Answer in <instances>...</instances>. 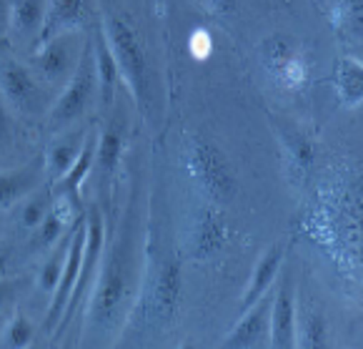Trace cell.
<instances>
[{
    "label": "cell",
    "instance_id": "cell-31",
    "mask_svg": "<svg viewBox=\"0 0 363 349\" xmlns=\"http://www.w3.org/2000/svg\"><path fill=\"white\" fill-rule=\"evenodd\" d=\"M18 296V284L13 279H3L0 276V317H6V312L13 306Z\"/></svg>",
    "mask_w": 363,
    "mask_h": 349
},
{
    "label": "cell",
    "instance_id": "cell-13",
    "mask_svg": "<svg viewBox=\"0 0 363 349\" xmlns=\"http://www.w3.org/2000/svg\"><path fill=\"white\" fill-rule=\"evenodd\" d=\"M45 161L43 156L30 159L18 168L0 171V211H11L21 204L26 196H30L35 188L43 186Z\"/></svg>",
    "mask_w": 363,
    "mask_h": 349
},
{
    "label": "cell",
    "instance_id": "cell-25",
    "mask_svg": "<svg viewBox=\"0 0 363 349\" xmlns=\"http://www.w3.org/2000/svg\"><path fill=\"white\" fill-rule=\"evenodd\" d=\"M73 234V231H70ZM70 234L65 237V242H58L53 249H48L45 254L43 264L38 269V291H43V294H53L55 286H58V279H60V272H63V262H65V252H68V242H70Z\"/></svg>",
    "mask_w": 363,
    "mask_h": 349
},
{
    "label": "cell",
    "instance_id": "cell-35",
    "mask_svg": "<svg viewBox=\"0 0 363 349\" xmlns=\"http://www.w3.org/2000/svg\"><path fill=\"white\" fill-rule=\"evenodd\" d=\"M3 324H6V322H3V317H0V332H3Z\"/></svg>",
    "mask_w": 363,
    "mask_h": 349
},
{
    "label": "cell",
    "instance_id": "cell-27",
    "mask_svg": "<svg viewBox=\"0 0 363 349\" xmlns=\"http://www.w3.org/2000/svg\"><path fill=\"white\" fill-rule=\"evenodd\" d=\"M33 337H35V327L23 312H16V317L8 319L3 324V332H0V344L8 349H23L30 347Z\"/></svg>",
    "mask_w": 363,
    "mask_h": 349
},
{
    "label": "cell",
    "instance_id": "cell-33",
    "mask_svg": "<svg viewBox=\"0 0 363 349\" xmlns=\"http://www.w3.org/2000/svg\"><path fill=\"white\" fill-rule=\"evenodd\" d=\"M8 6L11 0H0V38L8 36Z\"/></svg>",
    "mask_w": 363,
    "mask_h": 349
},
{
    "label": "cell",
    "instance_id": "cell-2",
    "mask_svg": "<svg viewBox=\"0 0 363 349\" xmlns=\"http://www.w3.org/2000/svg\"><path fill=\"white\" fill-rule=\"evenodd\" d=\"M183 166L206 204L228 206L238 196V176L233 163L213 141L193 139L183 154Z\"/></svg>",
    "mask_w": 363,
    "mask_h": 349
},
{
    "label": "cell",
    "instance_id": "cell-1",
    "mask_svg": "<svg viewBox=\"0 0 363 349\" xmlns=\"http://www.w3.org/2000/svg\"><path fill=\"white\" fill-rule=\"evenodd\" d=\"M135 286V259L130 242H121L101 262V272L88 294V332L103 339L125 319Z\"/></svg>",
    "mask_w": 363,
    "mask_h": 349
},
{
    "label": "cell",
    "instance_id": "cell-24",
    "mask_svg": "<svg viewBox=\"0 0 363 349\" xmlns=\"http://www.w3.org/2000/svg\"><path fill=\"white\" fill-rule=\"evenodd\" d=\"M281 144H284L286 159L294 168H298L301 173L311 171L315 163V146L308 136H303L301 131L286 129L284 136H281Z\"/></svg>",
    "mask_w": 363,
    "mask_h": 349
},
{
    "label": "cell",
    "instance_id": "cell-15",
    "mask_svg": "<svg viewBox=\"0 0 363 349\" xmlns=\"http://www.w3.org/2000/svg\"><path fill=\"white\" fill-rule=\"evenodd\" d=\"M284 254H286L284 244L276 242L258 257L256 267H253V272H251V279H248L246 291H243V296H240V309L251 306L253 301H258L263 294L271 291V286L276 284V279H278V272H281V267H284Z\"/></svg>",
    "mask_w": 363,
    "mask_h": 349
},
{
    "label": "cell",
    "instance_id": "cell-14",
    "mask_svg": "<svg viewBox=\"0 0 363 349\" xmlns=\"http://www.w3.org/2000/svg\"><path fill=\"white\" fill-rule=\"evenodd\" d=\"M91 18V0H48L45 21L35 45L68 31H80Z\"/></svg>",
    "mask_w": 363,
    "mask_h": 349
},
{
    "label": "cell",
    "instance_id": "cell-12",
    "mask_svg": "<svg viewBox=\"0 0 363 349\" xmlns=\"http://www.w3.org/2000/svg\"><path fill=\"white\" fill-rule=\"evenodd\" d=\"M268 347L291 349L296 347V296L294 281L286 274L271 294V332Z\"/></svg>",
    "mask_w": 363,
    "mask_h": 349
},
{
    "label": "cell",
    "instance_id": "cell-28",
    "mask_svg": "<svg viewBox=\"0 0 363 349\" xmlns=\"http://www.w3.org/2000/svg\"><path fill=\"white\" fill-rule=\"evenodd\" d=\"M188 53L196 60H206L213 53V36H211L206 28H196V31L188 36Z\"/></svg>",
    "mask_w": 363,
    "mask_h": 349
},
{
    "label": "cell",
    "instance_id": "cell-4",
    "mask_svg": "<svg viewBox=\"0 0 363 349\" xmlns=\"http://www.w3.org/2000/svg\"><path fill=\"white\" fill-rule=\"evenodd\" d=\"M86 48L88 41L80 36V31L60 33V36H53L43 43H38L28 65L38 75V81L53 93L60 91L73 78Z\"/></svg>",
    "mask_w": 363,
    "mask_h": 349
},
{
    "label": "cell",
    "instance_id": "cell-5",
    "mask_svg": "<svg viewBox=\"0 0 363 349\" xmlns=\"http://www.w3.org/2000/svg\"><path fill=\"white\" fill-rule=\"evenodd\" d=\"M96 98H98V78H96V65H93V48H91V41H88V48L83 53V58H80L73 78L60 88L58 96L50 103L48 113H45L48 126L53 131L68 129L70 124L80 121L96 106Z\"/></svg>",
    "mask_w": 363,
    "mask_h": 349
},
{
    "label": "cell",
    "instance_id": "cell-21",
    "mask_svg": "<svg viewBox=\"0 0 363 349\" xmlns=\"http://www.w3.org/2000/svg\"><path fill=\"white\" fill-rule=\"evenodd\" d=\"M333 88L343 108L356 111L363 101V68L361 60L343 55L333 65Z\"/></svg>",
    "mask_w": 363,
    "mask_h": 349
},
{
    "label": "cell",
    "instance_id": "cell-16",
    "mask_svg": "<svg viewBox=\"0 0 363 349\" xmlns=\"http://www.w3.org/2000/svg\"><path fill=\"white\" fill-rule=\"evenodd\" d=\"M86 136H88L86 129H70V131L63 129V134L48 146V151H45V156H43L45 178H48V181H58V178L73 166L80 149L86 144Z\"/></svg>",
    "mask_w": 363,
    "mask_h": 349
},
{
    "label": "cell",
    "instance_id": "cell-18",
    "mask_svg": "<svg viewBox=\"0 0 363 349\" xmlns=\"http://www.w3.org/2000/svg\"><path fill=\"white\" fill-rule=\"evenodd\" d=\"M91 48H93V65H96V78H98V101L106 108H111L118 91V83H121V73H118V65L113 60V53L108 48L101 28L93 33Z\"/></svg>",
    "mask_w": 363,
    "mask_h": 349
},
{
    "label": "cell",
    "instance_id": "cell-3",
    "mask_svg": "<svg viewBox=\"0 0 363 349\" xmlns=\"http://www.w3.org/2000/svg\"><path fill=\"white\" fill-rule=\"evenodd\" d=\"M103 38L113 53V60L118 65L121 81L128 86L135 106L143 111L150 103V73H148V58H145L143 43L138 33L133 31L128 21L118 13H106L101 23Z\"/></svg>",
    "mask_w": 363,
    "mask_h": 349
},
{
    "label": "cell",
    "instance_id": "cell-19",
    "mask_svg": "<svg viewBox=\"0 0 363 349\" xmlns=\"http://www.w3.org/2000/svg\"><path fill=\"white\" fill-rule=\"evenodd\" d=\"M123 146H125V126L121 113L116 119L108 121V126L96 136V168L101 176H111L116 171V166L121 163V156H123Z\"/></svg>",
    "mask_w": 363,
    "mask_h": 349
},
{
    "label": "cell",
    "instance_id": "cell-10",
    "mask_svg": "<svg viewBox=\"0 0 363 349\" xmlns=\"http://www.w3.org/2000/svg\"><path fill=\"white\" fill-rule=\"evenodd\" d=\"M271 332V291L263 294L251 306L240 309V317L230 327V332L223 337L220 347L225 349H256L268 344Z\"/></svg>",
    "mask_w": 363,
    "mask_h": 349
},
{
    "label": "cell",
    "instance_id": "cell-30",
    "mask_svg": "<svg viewBox=\"0 0 363 349\" xmlns=\"http://www.w3.org/2000/svg\"><path fill=\"white\" fill-rule=\"evenodd\" d=\"M11 108L6 106L3 96H0V151L6 149L13 141V119H11Z\"/></svg>",
    "mask_w": 363,
    "mask_h": 349
},
{
    "label": "cell",
    "instance_id": "cell-29",
    "mask_svg": "<svg viewBox=\"0 0 363 349\" xmlns=\"http://www.w3.org/2000/svg\"><path fill=\"white\" fill-rule=\"evenodd\" d=\"M361 3L363 0H336L341 21L356 33H358V28H361Z\"/></svg>",
    "mask_w": 363,
    "mask_h": 349
},
{
    "label": "cell",
    "instance_id": "cell-9",
    "mask_svg": "<svg viewBox=\"0 0 363 349\" xmlns=\"http://www.w3.org/2000/svg\"><path fill=\"white\" fill-rule=\"evenodd\" d=\"M83 247H86V221H78L73 234H70L58 286H55V291L50 294L48 312H45V327L53 329V332H55V327H58L60 317H63L70 296H73L75 281H78V274H80V264H83Z\"/></svg>",
    "mask_w": 363,
    "mask_h": 349
},
{
    "label": "cell",
    "instance_id": "cell-20",
    "mask_svg": "<svg viewBox=\"0 0 363 349\" xmlns=\"http://www.w3.org/2000/svg\"><path fill=\"white\" fill-rule=\"evenodd\" d=\"M298 55H301L298 43H296L291 36H286V33H273V36L263 38L261 48H258L261 65L273 83L281 78V73H284Z\"/></svg>",
    "mask_w": 363,
    "mask_h": 349
},
{
    "label": "cell",
    "instance_id": "cell-17",
    "mask_svg": "<svg viewBox=\"0 0 363 349\" xmlns=\"http://www.w3.org/2000/svg\"><path fill=\"white\" fill-rule=\"evenodd\" d=\"M48 0H11L8 6V33L18 41H30L40 36Z\"/></svg>",
    "mask_w": 363,
    "mask_h": 349
},
{
    "label": "cell",
    "instance_id": "cell-6",
    "mask_svg": "<svg viewBox=\"0 0 363 349\" xmlns=\"http://www.w3.org/2000/svg\"><path fill=\"white\" fill-rule=\"evenodd\" d=\"M0 96L13 113H21L28 119H38L48 113L50 91L38 81L30 65L21 63L8 53H0Z\"/></svg>",
    "mask_w": 363,
    "mask_h": 349
},
{
    "label": "cell",
    "instance_id": "cell-8",
    "mask_svg": "<svg viewBox=\"0 0 363 349\" xmlns=\"http://www.w3.org/2000/svg\"><path fill=\"white\" fill-rule=\"evenodd\" d=\"M225 242H228V224H225L218 206L206 204L203 209H198L191 221V229H188V259L191 262H211L223 252Z\"/></svg>",
    "mask_w": 363,
    "mask_h": 349
},
{
    "label": "cell",
    "instance_id": "cell-11",
    "mask_svg": "<svg viewBox=\"0 0 363 349\" xmlns=\"http://www.w3.org/2000/svg\"><path fill=\"white\" fill-rule=\"evenodd\" d=\"M183 299V267L178 259H168L158 267V274L150 286V314L158 324H166L176 317Z\"/></svg>",
    "mask_w": 363,
    "mask_h": 349
},
{
    "label": "cell",
    "instance_id": "cell-34",
    "mask_svg": "<svg viewBox=\"0 0 363 349\" xmlns=\"http://www.w3.org/2000/svg\"><path fill=\"white\" fill-rule=\"evenodd\" d=\"M0 231H3V211H0Z\"/></svg>",
    "mask_w": 363,
    "mask_h": 349
},
{
    "label": "cell",
    "instance_id": "cell-26",
    "mask_svg": "<svg viewBox=\"0 0 363 349\" xmlns=\"http://www.w3.org/2000/svg\"><path fill=\"white\" fill-rule=\"evenodd\" d=\"M50 201H53V193H50V188H43V186L35 188L30 196H26V199L18 204V206H21V209H18V226L30 234V231L35 229L40 221H43V216L48 214Z\"/></svg>",
    "mask_w": 363,
    "mask_h": 349
},
{
    "label": "cell",
    "instance_id": "cell-36",
    "mask_svg": "<svg viewBox=\"0 0 363 349\" xmlns=\"http://www.w3.org/2000/svg\"><path fill=\"white\" fill-rule=\"evenodd\" d=\"M315 3H323V0H315Z\"/></svg>",
    "mask_w": 363,
    "mask_h": 349
},
{
    "label": "cell",
    "instance_id": "cell-32",
    "mask_svg": "<svg viewBox=\"0 0 363 349\" xmlns=\"http://www.w3.org/2000/svg\"><path fill=\"white\" fill-rule=\"evenodd\" d=\"M203 3L216 18L233 16V13L238 11V6H240V0H203Z\"/></svg>",
    "mask_w": 363,
    "mask_h": 349
},
{
    "label": "cell",
    "instance_id": "cell-23",
    "mask_svg": "<svg viewBox=\"0 0 363 349\" xmlns=\"http://www.w3.org/2000/svg\"><path fill=\"white\" fill-rule=\"evenodd\" d=\"M296 347L323 349L328 347V322L315 309L296 312Z\"/></svg>",
    "mask_w": 363,
    "mask_h": 349
},
{
    "label": "cell",
    "instance_id": "cell-22",
    "mask_svg": "<svg viewBox=\"0 0 363 349\" xmlns=\"http://www.w3.org/2000/svg\"><path fill=\"white\" fill-rule=\"evenodd\" d=\"M70 221H65L63 216L58 214V211L53 209V201H50V209L48 214L43 216V221L35 226V229L30 231V239H28V249L30 252H48V249H53L55 244L60 242V239H65L70 234Z\"/></svg>",
    "mask_w": 363,
    "mask_h": 349
},
{
    "label": "cell",
    "instance_id": "cell-7",
    "mask_svg": "<svg viewBox=\"0 0 363 349\" xmlns=\"http://www.w3.org/2000/svg\"><path fill=\"white\" fill-rule=\"evenodd\" d=\"M103 249H106V226H103L101 211L93 209L91 214L86 216V247H83V264H80L78 281H75L73 296H70L63 317H60L58 327H55V334H63V329L73 322V317L88 301V294H91L93 284H96V279H98V272H101Z\"/></svg>",
    "mask_w": 363,
    "mask_h": 349
}]
</instances>
